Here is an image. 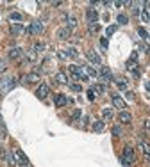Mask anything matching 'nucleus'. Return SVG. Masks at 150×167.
<instances>
[{
  "mask_svg": "<svg viewBox=\"0 0 150 167\" xmlns=\"http://www.w3.org/2000/svg\"><path fill=\"white\" fill-rule=\"evenodd\" d=\"M86 18H88L89 23H97V20H98V11H97L95 7H89V9L86 11Z\"/></svg>",
  "mask_w": 150,
  "mask_h": 167,
  "instance_id": "obj_7",
  "label": "nucleus"
},
{
  "mask_svg": "<svg viewBox=\"0 0 150 167\" xmlns=\"http://www.w3.org/2000/svg\"><path fill=\"white\" fill-rule=\"evenodd\" d=\"M66 27L72 30V29H75L77 27V18H74V16H66Z\"/></svg>",
  "mask_w": 150,
  "mask_h": 167,
  "instance_id": "obj_21",
  "label": "nucleus"
},
{
  "mask_svg": "<svg viewBox=\"0 0 150 167\" xmlns=\"http://www.w3.org/2000/svg\"><path fill=\"white\" fill-rule=\"evenodd\" d=\"M148 39H150V34H148Z\"/></svg>",
  "mask_w": 150,
  "mask_h": 167,
  "instance_id": "obj_43",
  "label": "nucleus"
},
{
  "mask_svg": "<svg viewBox=\"0 0 150 167\" xmlns=\"http://www.w3.org/2000/svg\"><path fill=\"white\" fill-rule=\"evenodd\" d=\"M88 30H89V34H97L100 30V25H98V23H89V25H88Z\"/></svg>",
  "mask_w": 150,
  "mask_h": 167,
  "instance_id": "obj_23",
  "label": "nucleus"
},
{
  "mask_svg": "<svg viewBox=\"0 0 150 167\" xmlns=\"http://www.w3.org/2000/svg\"><path fill=\"white\" fill-rule=\"evenodd\" d=\"M54 103H56V107H64V105L68 103V98H66L64 94H57V96L54 98Z\"/></svg>",
  "mask_w": 150,
  "mask_h": 167,
  "instance_id": "obj_14",
  "label": "nucleus"
},
{
  "mask_svg": "<svg viewBox=\"0 0 150 167\" xmlns=\"http://www.w3.org/2000/svg\"><path fill=\"white\" fill-rule=\"evenodd\" d=\"M54 80L57 82V84H61V85H64V84H68V76L63 73V71H59V73H56V76H54Z\"/></svg>",
  "mask_w": 150,
  "mask_h": 167,
  "instance_id": "obj_13",
  "label": "nucleus"
},
{
  "mask_svg": "<svg viewBox=\"0 0 150 167\" xmlns=\"http://www.w3.org/2000/svg\"><path fill=\"white\" fill-rule=\"evenodd\" d=\"M102 116H104V119H112V110L111 108H104V110H102Z\"/></svg>",
  "mask_w": 150,
  "mask_h": 167,
  "instance_id": "obj_27",
  "label": "nucleus"
},
{
  "mask_svg": "<svg viewBox=\"0 0 150 167\" xmlns=\"http://www.w3.org/2000/svg\"><path fill=\"white\" fill-rule=\"evenodd\" d=\"M5 69H7V66H5V62H4V61H0V73H4Z\"/></svg>",
  "mask_w": 150,
  "mask_h": 167,
  "instance_id": "obj_38",
  "label": "nucleus"
},
{
  "mask_svg": "<svg viewBox=\"0 0 150 167\" xmlns=\"http://www.w3.org/2000/svg\"><path fill=\"white\" fill-rule=\"evenodd\" d=\"M104 128H106L104 121H95V123H93V130H95V132H104Z\"/></svg>",
  "mask_w": 150,
  "mask_h": 167,
  "instance_id": "obj_22",
  "label": "nucleus"
},
{
  "mask_svg": "<svg viewBox=\"0 0 150 167\" xmlns=\"http://www.w3.org/2000/svg\"><path fill=\"white\" fill-rule=\"evenodd\" d=\"M143 125H145V130H148V132H150V119H145Z\"/></svg>",
  "mask_w": 150,
  "mask_h": 167,
  "instance_id": "obj_39",
  "label": "nucleus"
},
{
  "mask_svg": "<svg viewBox=\"0 0 150 167\" xmlns=\"http://www.w3.org/2000/svg\"><path fill=\"white\" fill-rule=\"evenodd\" d=\"M134 158H136L134 149H132L130 146H127V148L123 149V157H122V164H123V167H130L132 166V162H134Z\"/></svg>",
  "mask_w": 150,
  "mask_h": 167,
  "instance_id": "obj_1",
  "label": "nucleus"
},
{
  "mask_svg": "<svg viewBox=\"0 0 150 167\" xmlns=\"http://www.w3.org/2000/svg\"><path fill=\"white\" fill-rule=\"evenodd\" d=\"M48 93H50V87H48L46 84H41V85L38 87V91H36V96L39 98V100H45V98L48 96Z\"/></svg>",
  "mask_w": 150,
  "mask_h": 167,
  "instance_id": "obj_6",
  "label": "nucleus"
},
{
  "mask_svg": "<svg viewBox=\"0 0 150 167\" xmlns=\"http://www.w3.org/2000/svg\"><path fill=\"white\" fill-rule=\"evenodd\" d=\"M145 87H147V91H150V82H147V84H145Z\"/></svg>",
  "mask_w": 150,
  "mask_h": 167,
  "instance_id": "obj_42",
  "label": "nucleus"
},
{
  "mask_svg": "<svg viewBox=\"0 0 150 167\" xmlns=\"http://www.w3.org/2000/svg\"><path fill=\"white\" fill-rule=\"evenodd\" d=\"M140 48H141L143 52H150V46H148V45H145V43H141V45H140Z\"/></svg>",
  "mask_w": 150,
  "mask_h": 167,
  "instance_id": "obj_37",
  "label": "nucleus"
},
{
  "mask_svg": "<svg viewBox=\"0 0 150 167\" xmlns=\"http://www.w3.org/2000/svg\"><path fill=\"white\" fill-rule=\"evenodd\" d=\"M138 148H140V149H141V153L145 155V158H147V160H150V144H148V142H145V140H140Z\"/></svg>",
  "mask_w": 150,
  "mask_h": 167,
  "instance_id": "obj_9",
  "label": "nucleus"
},
{
  "mask_svg": "<svg viewBox=\"0 0 150 167\" xmlns=\"http://www.w3.org/2000/svg\"><path fill=\"white\" fill-rule=\"evenodd\" d=\"M114 82H116L118 89H122V91H127V87H129V82H127V78H123V76H116V78H114Z\"/></svg>",
  "mask_w": 150,
  "mask_h": 167,
  "instance_id": "obj_10",
  "label": "nucleus"
},
{
  "mask_svg": "<svg viewBox=\"0 0 150 167\" xmlns=\"http://www.w3.org/2000/svg\"><path fill=\"white\" fill-rule=\"evenodd\" d=\"M14 78H2L0 80V94H7L13 87H14Z\"/></svg>",
  "mask_w": 150,
  "mask_h": 167,
  "instance_id": "obj_2",
  "label": "nucleus"
},
{
  "mask_svg": "<svg viewBox=\"0 0 150 167\" xmlns=\"http://www.w3.org/2000/svg\"><path fill=\"white\" fill-rule=\"evenodd\" d=\"M98 78H102V82H104V84L111 82V80H112L111 69H109V68H106V66H102L100 69H98Z\"/></svg>",
  "mask_w": 150,
  "mask_h": 167,
  "instance_id": "obj_3",
  "label": "nucleus"
},
{
  "mask_svg": "<svg viewBox=\"0 0 150 167\" xmlns=\"http://www.w3.org/2000/svg\"><path fill=\"white\" fill-rule=\"evenodd\" d=\"M22 55H23V50H22V48H18V46H16V48H13V50H9V59H20Z\"/></svg>",
  "mask_w": 150,
  "mask_h": 167,
  "instance_id": "obj_16",
  "label": "nucleus"
},
{
  "mask_svg": "<svg viewBox=\"0 0 150 167\" xmlns=\"http://www.w3.org/2000/svg\"><path fill=\"white\" fill-rule=\"evenodd\" d=\"M127 100H134V93L132 91H127Z\"/></svg>",
  "mask_w": 150,
  "mask_h": 167,
  "instance_id": "obj_40",
  "label": "nucleus"
},
{
  "mask_svg": "<svg viewBox=\"0 0 150 167\" xmlns=\"http://www.w3.org/2000/svg\"><path fill=\"white\" fill-rule=\"evenodd\" d=\"M31 32L32 34L43 32V23H41V22H32V23H31Z\"/></svg>",
  "mask_w": 150,
  "mask_h": 167,
  "instance_id": "obj_17",
  "label": "nucleus"
},
{
  "mask_svg": "<svg viewBox=\"0 0 150 167\" xmlns=\"http://www.w3.org/2000/svg\"><path fill=\"white\" fill-rule=\"evenodd\" d=\"M25 167H31V166H25Z\"/></svg>",
  "mask_w": 150,
  "mask_h": 167,
  "instance_id": "obj_44",
  "label": "nucleus"
},
{
  "mask_svg": "<svg viewBox=\"0 0 150 167\" xmlns=\"http://www.w3.org/2000/svg\"><path fill=\"white\" fill-rule=\"evenodd\" d=\"M70 36H72V30H70L68 27H63V29H59V30H57V39H61V41L70 39Z\"/></svg>",
  "mask_w": 150,
  "mask_h": 167,
  "instance_id": "obj_8",
  "label": "nucleus"
},
{
  "mask_svg": "<svg viewBox=\"0 0 150 167\" xmlns=\"http://www.w3.org/2000/svg\"><path fill=\"white\" fill-rule=\"evenodd\" d=\"M95 98H97V93H95L93 89H88V100H89V101H95Z\"/></svg>",
  "mask_w": 150,
  "mask_h": 167,
  "instance_id": "obj_30",
  "label": "nucleus"
},
{
  "mask_svg": "<svg viewBox=\"0 0 150 167\" xmlns=\"http://www.w3.org/2000/svg\"><path fill=\"white\" fill-rule=\"evenodd\" d=\"M22 80H23L25 84H32V82H38V80H39V75H38V73H29V75H25Z\"/></svg>",
  "mask_w": 150,
  "mask_h": 167,
  "instance_id": "obj_15",
  "label": "nucleus"
},
{
  "mask_svg": "<svg viewBox=\"0 0 150 167\" xmlns=\"http://www.w3.org/2000/svg\"><path fill=\"white\" fill-rule=\"evenodd\" d=\"M91 89H93V91H95L97 94H100V93H104V91H106V87H104L102 84H95V85H93Z\"/></svg>",
  "mask_w": 150,
  "mask_h": 167,
  "instance_id": "obj_26",
  "label": "nucleus"
},
{
  "mask_svg": "<svg viewBox=\"0 0 150 167\" xmlns=\"http://www.w3.org/2000/svg\"><path fill=\"white\" fill-rule=\"evenodd\" d=\"M23 25H20V23H16V25H13L11 27V34H20V32H23Z\"/></svg>",
  "mask_w": 150,
  "mask_h": 167,
  "instance_id": "obj_24",
  "label": "nucleus"
},
{
  "mask_svg": "<svg viewBox=\"0 0 150 167\" xmlns=\"http://www.w3.org/2000/svg\"><path fill=\"white\" fill-rule=\"evenodd\" d=\"M116 22H118V25H127V23H129V18H127L125 14H118Z\"/></svg>",
  "mask_w": 150,
  "mask_h": 167,
  "instance_id": "obj_25",
  "label": "nucleus"
},
{
  "mask_svg": "<svg viewBox=\"0 0 150 167\" xmlns=\"http://www.w3.org/2000/svg\"><path fill=\"white\" fill-rule=\"evenodd\" d=\"M9 20H11V22H22V20H23V14H22V13H16V11H14V13H9Z\"/></svg>",
  "mask_w": 150,
  "mask_h": 167,
  "instance_id": "obj_20",
  "label": "nucleus"
},
{
  "mask_svg": "<svg viewBox=\"0 0 150 167\" xmlns=\"http://www.w3.org/2000/svg\"><path fill=\"white\" fill-rule=\"evenodd\" d=\"M5 157H7V151H5L4 148H0V158H2V160H5Z\"/></svg>",
  "mask_w": 150,
  "mask_h": 167,
  "instance_id": "obj_36",
  "label": "nucleus"
},
{
  "mask_svg": "<svg viewBox=\"0 0 150 167\" xmlns=\"http://www.w3.org/2000/svg\"><path fill=\"white\" fill-rule=\"evenodd\" d=\"M140 16H141V20H143V22H150V13H148V11H141V13H140Z\"/></svg>",
  "mask_w": 150,
  "mask_h": 167,
  "instance_id": "obj_28",
  "label": "nucleus"
},
{
  "mask_svg": "<svg viewBox=\"0 0 150 167\" xmlns=\"http://www.w3.org/2000/svg\"><path fill=\"white\" fill-rule=\"evenodd\" d=\"M111 100H112V105H114L116 108H120V110H125L127 103H125V100H123L122 96H118V94H111Z\"/></svg>",
  "mask_w": 150,
  "mask_h": 167,
  "instance_id": "obj_4",
  "label": "nucleus"
},
{
  "mask_svg": "<svg viewBox=\"0 0 150 167\" xmlns=\"http://www.w3.org/2000/svg\"><path fill=\"white\" fill-rule=\"evenodd\" d=\"M86 57L93 62V64H100L102 62V59H100V55H97V52H93V50H89L88 53H86Z\"/></svg>",
  "mask_w": 150,
  "mask_h": 167,
  "instance_id": "obj_12",
  "label": "nucleus"
},
{
  "mask_svg": "<svg viewBox=\"0 0 150 167\" xmlns=\"http://www.w3.org/2000/svg\"><path fill=\"white\" fill-rule=\"evenodd\" d=\"M112 135H114V137H120V135H122V126H120V125H116V126L112 128Z\"/></svg>",
  "mask_w": 150,
  "mask_h": 167,
  "instance_id": "obj_31",
  "label": "nucleus"
},
{
  "mask_svg": "<svg viewBox=\"0 0 150 167\" xmlns=\"http://www.w3.org/2000/svg\"><path fill=\"white\" fill-rule=\"evenodd\" d=\"M0 140H2V137H0Z\"/></svg>",
  "mask_w": 150,
  "mask_h": 167,
  "instance_id": "obj_45",
  "label": "nucleus"
},
{
  "mask_svg": "<svg viewBox=\"0 0 150 167\" xmlns=\"http://www.w3.org/2000/svg\"><path fill=\"white\" fill-rule=\"evenodd\" d=\"M66 55H68V57H72V59H77V57H79V53H77V50H75V48H70V50L66 52Z\"/></svg>",
  "mask_w": 150,
  "mask_h": 167,
  "instance_id": "obj_29",
  "label": "nucleus"
},
{
  "mask_svg": "<svg viewBox=\"0 0 150 167\" xmlns=\"http://www.w3.org/2000/svg\"><path fill=\"white\" fill-rule=\"evenodd\" d=\"M118 119H120V123H122V125H129V123L132 121V116H130L129 112L122 110V112H120V116H118Z\"/></svg>",
  "mask_w": 150,
  "mask_h": 167,
  "instance_id": "obj_11",
  "label": "nucleus"
},
{
  "mask_svg": "<svg viewBox=\"0 0 150 167\" xmlns=\"http://www.w3.org/2000/svg\"><path fill=\"white\" fill-rule=\"evenodd\" d=\"M80 116H82V112H80V110H74V112H72V119H79Z\"/></svg>",
  "mask_w": 150,
  "mask_h": 167,
  "instance_id": "obj_35",
  "label": "nucleus"
},
{
  "mask_svg": "<svg viewBox=\"0 0 150 167\" xmlns=\"http://www.w3.org/2000/svg\"><path fill=\"white\" fill-rule=\"evenodd\" d=\"M138 34H140L143 39H148V32H147L145 29H138Z\"/></svg>",
  "mask_w": 150,
  "mask_h": 167,
  "instance_id": "obj_33",
  "label": "nucleus"
},
{
  "mask_svg": "<svg viewBox=\"0 0 150 167\" xmlns=\"http://www.w3.org/2000/svg\"><path fill=\"white\" fill-rule=\"evenodd\" d=\"M116 29H118V25H111V27H107V30H106V32H107V36L114 34V32H116Z\"/></svg>",
  "mask_w": 150,
  "mask_h": 167,
  "instance_id": "obj_34",
  "label": "nucleus"
},
{
  "mask_svg": "<svg viewBox=\"0 0 150 167\" xmlns=\"http://www.w3.org/2000/svg\"><path fill=\"white\" fill-rule=\"evenodd\" d=\"M84 71L88 76H93V78H98V71L95 68H89V66H84Z\"/></svg>",
  "mask_w": 150,
  "mask_h": 167,
  "instance_id": "obj_19",
  "label": "nucleus"
},
{
  "mask_svg": "<svg viewBox=\"0 0 150 167\" xmlns=\"http://www.w3.org/2000/svg\"><path fill=\"white\" fill-rule=\"evenodd\" d=\"M5 162L9 164V167H18V162H16V158H14V153H11V151H7Z\"/></svg>",
  "mask_w": 150,
  "mask_h": 167,
  "instance_id": "obj_18",
  "label": "nucleus"
},
{
  "mask_svg": "<svg viewBox=\"0 0 150 167\" xmlns=\"http://www.w3.org/2000/svg\"><path fill=\"white\" fill-rule=\"evenodd\" d=\"M102 48H107V39H102Z\"/></svg>",
  "mask_w": 150,
  "mask_h": 167,
  "instance_id": "obj_41",
  "label": "nucleus"
},
{
  "mask_svg": "<svg viewBox=\"0 0 150 167\" xmlns=\"http://www.w3.org/2000/svg\"><path fill=\"white\" fill-rule=\"evenodd\" d=\"M70 89H72V91H75V93H80V91H82L80 84H70Z\"/></svg>",
  "mask_w": 150,
  "mask_h": 167,
  "instance_id": "obj_32",
  "label": "nucleus"
},
{
  "mask_svg": "<svg viewBox=\"0 0 150 167\" xmlns=\"http://www.w3.org/2000/svg\"><path fill=\"white\" fill-rule=\"evenodd\" d=\"M14 158H16V162H18V166H29V158L23 155V151H20V149H16L14 151Z\"/></svg>",
  "mask_w": 150,
  "mask_h": 167,
  "instance_id": "obj_5",
  "label": "nucleus"
},
{
  "mask_svg": "<svg viewBox=\"0 0 150 167\" xmlns=\"http://www.w3.org/2000/svg\"><path fill=\"white\" fill-rule=\"evenodd\" d=\"M0 121H2V117H0Z\"/></svg>",
  "mask_w": 150,
  "mask_h": 167,
  "instance_id": "obj_46",
  "label": "nucleus"
}]
</instances>
